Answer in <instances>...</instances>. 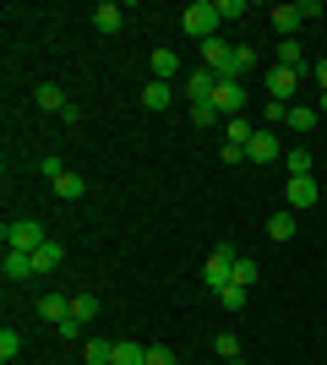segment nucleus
I'll return each instance as SVG.
<instances>
[{
    "label": "nucleus",
    "mask_w": 327,
    "mask_h": 365,
    "mask_svg": "<svg viewBox=\"0 0 327 365\" xmlns=\"http://www.w3.org/2000/svg\"><path fill=\"white\" fill-rule=\"evenodd\" d=\"M251 137H256V125H251L246 115H234V120H229V137H224V142H229V148H251Z\"/></svg>",
    "instance_id": "22"
},
{
    "label": "nucleus",
    "mask_w": 327,
    "mask_h": 365,
    "mask_svg": "<svg viewBox=\"0 0 327 365\" xmlns=\"http://www.w3.org/2000/svg\"><path fill=\"white\" fill-rule=\"evenodd\" d=\"M49 185H55V197H61V202H77L82 191H88V185H82V175H71V169H66V175H55Z\"/></svg>",
    "instance_id": "21"
},
{
    "label": "nucleus",
    "mask_w": 327,
    "mask_h": 365,
    "mask_svg": "<svg viewBox=\"0 0 327 365\" xmlns=\"http://www.w3.org/2000/svg\"><path fill=\"white\" fill-rule=\"evenodd\" d=\"M33 104H38V109H49V115H61V109H66V93L55 88V82H38V93H33Z\"/></svg>",
    "instance_id": "19"
},
{
    "label": "nucleus",
    "mask_w": 327,
    "mask_h": 365,
    "mask_svg": "<svg viewBox=\"0 0 327 365\" xmlns=\"http://www.w3.org/2000/svg\"><path fill=\"white\" fill-rule=\"evenodd\" d=\"M256 66V49L251 44H234V82H240V71H251Z\"/></svg>",
    "instance_id": "31"
},
{
    "label": "nucleus",
    "mask_w": 327,
    "mask_h": 365,
    "mask_svg": "<svg viewBox=\"0 0 327 365\" xmlns=\"http://www.w3.org/2000/svg\"><path fill=\"white\" fill-rule=\"evenodd\" d=\"M284 197H289V207H316V175H295V180L284 185Z\"/></svg>",
    "instance_id": "11"
},
{
    "label": "nucleus",
    "mask_w": 327,
    "mask_h": 365,
    "mask_svg": "<svg viewBox=\"0 0 327 365\" xmlns=\"http://www.w3.org/2000/svg\"><path fill=\"white\" fill-rule=\"evenodd\" d=\"M229 284L251 289V284H256V262H251V257H240V262H234V278H229Z\"/></svg>",
    "instance_id": "30"
},
{
    "label": "nucleus",
    "mask_w": 327,
    "mask_h": 365,
    "mask_svg": "<svg viewBox=\"0 0 327 365\" xmlns=\"http://www.w3.org/2000/svg\"><path fill=\"white\" fill-rule=\"evenodd\" d=\"M202 66L218 76V82H224V76L234 82V49L224 44V38H207V44H202Z\"/></svg>",
    "instance_id": "5"
},
{
    "label": "nucleus",
    "mask_w": 327,
    "mask_h": 365,
    "mask_svg": "<svg viewBox=\"0 0 327 365\" xmlns=\"http://www.w3.org/2000/svg\"><path fill=\"white\" fill-rule=\"evenodd\" d=\"M218 158L234 169V164H246V148H229V142H224V148H218Z\"/></svg>",
    "instance_id": "35"
},
{
    "label": "nucleus",
    "mask_w": 327,
    "mask_h": 365,
    "mask_svg": "<svg viewBox=\"0 0 327 365\" xmlns=\"http://www.w3.org/2000/svg\"><path fill=\"white\" fill-rule=\"evenodd\" d=\"M234 262H240V257H234V245H229V240H218L213 251H207V262H202V284H207L213 294L234 278Z\"/></svg>",
    "instance_id": "2"
},
{
    "label": "nucleus",
    "mask_w": 327,
    "mask_h": 365,
    "mask_svg": "<svg viewBox=\"0 0 327 365\" xmlns=\"http://www.w3.org/2000/svg\"><path fill=\"white\" fill-rule=\"evenodd\" d=\"M115 365H147V349L142 344H115Z\"/></svg>",
    "instance_id": "27"
},
{
    "label": "nucleus",
    "mask_w": 327,
    "mask_h": 365,
    "mask_svg": "<svg viewBox=\"0 0 327 365\" xmlns=\"http://www.w3.org/2000/svg\"><path fill=\"white\" fill-rule=\"evenodd\" d=\"M28 257H33V278H44V273H55V267L66 262V245L55 240V235H49V240L38 245V251H28Z\"/></svg>",
    "instance_id": "7"
},
{
    "label": "nucleus",
    "mask_w": 327,
    "mask_h": 365,
    "mask_svg": "<svg viewBox=\"0 0 327 365\" xmlns=\"http://www.w3.org/2000/svg\"><path fill=\"white\" fill-rule=\"evenodd\" d=\"M267 235H273V240H295L300 229H295V207H279V213L267 218Z\"/></svg>",
    "instance_id": "17"
},
{
    "label": "nucleus",
    "mask_w": 327,
    "mask_h": 365,
    "mask_svg": "<svg viewBox=\"0 0 327 365\" xmlns=\"http://www.w3.org/2000/svg\"><path fill=\"white\" fill-rule=\"evenodd\" d=\"M147 365H175V349L170 344H147Z\"/></svg>",
    "instance_id": "32"
},
{
    "label": "nucleus",
    "mask_w": 327,
    "mask_h": 365,
    "mask_svg": "<svg viewBox=\"0 0 327 365\" xmlns=\"http://www.w3.org/2000/svg\"><path fill=\"white\" fill-rule=\"evenodd\" d=\"M213 109H218V115H229V120H234V115L246 109V88L224 76V82H218V88H213Z\"/></svg>",
    "instance_id": "6"
},
{
    "label": "nucleus",
    "mask_w": 327,
    "mask_h": 365,
    "mask_svg": "<svg viewBox=\"0 0 327 365\" xmlns=\"http://www.w3.org/2000/svg\"><path fill=\"white\" fill-rule=\"evenodd\" d=\"M120 22H125V6H120V0H98V6H93V28L98 33H120Z\"/></svg>",
    "instance_id": "13"
},
{
    "label": "nucleus",
    "mask_w": 327,
    "mask_h": 365,
    "mask_svg": "<svg viewBox=\"0 0 327 365\" xmlns=\"http://www.w3.org/2000/svg\"><path fill=\"white\" fill-rule=\"evenodd\" d=\"M98 317V294H77L71 300V322H93Z\"/></svg>",
    "instance_id": "26"
},
{
    "label": "nucleus",
    "mask_w": 327,
    "mask_h": 365,
    "mask_svg": "<svg viewBox=\"0 0 327 365\" xmlns=\"http://www.w3.org/2000/svg\"><path fill=\"white\" fill-rule=\"evenodd\" d=\"M246 300H251V289H240V284H224V289H218V305H224V311H246Z\"/></svg>",
    "instance_id": "23"
},
{
    "label": "nucleus",
    "mask_w": 327,
    "mask_h": 365,
    "mask_svg": "<svg viewBox=\"0 0 327 365\" xmlns=\"http://www.w3.org/2000/svg\"><path fill=\"white\" fill-rule=\"evenodd\" d=\"M191 120H197V125H213L218 109H213V104H191Z\"/></svg>",
    "instance_id": "33"
},
{
    "label": "nucleus",
    "mask_w": 327,
    "mask_h": 365,
    "mask_svg": "<svg viewBox=\"0 0 327 365\" xmlns=\"http://www.w3.org/2000/svg\"><path fill=\"white\" fill-rule=\"evenodd\" d=\"M273 61H279L284 66V71H306V66H311V61H306V49H300V38H284V44H279V55H273Z\"/></svg>",
    "instance_id": "15"
},
{
    "label": "nucleus",
    "mask_w": 327,
    "mask_h": 365,
    "mask_svg": "<svg viewBox=\"0 0 327 365\" xmlns=\"http://www.w3.org/2000/svg\"><path fill=\"white\" fill-rule=\"evenodd\" d=\"M306 16H322V6H316V0H300V6H273V28H279L284 38H295V28L306 22Z\"/></svg>",
    "instance_id": "4"
},
{
    "label": "nucleus",
    "mask_w": 327,
    "mask_h": 365,
    "mask_svg": "<svg viewBox=\"0 0 327 365\" xmlns=\"http://www.w3.org/2000/svg\"><path fill=\"white\" fill-rule=\"evenodd\" d=\"M295 88H300L295 71H284V66H273V71H267V98H273V104H289V98H295Z\"/></svg>",
    "instance_id": "10"
},
{
    "label": "nucleus",
    "mask_w": 327,
    "mask_h": 365,
    "mask_svg": "<svg viewBox=\"0 0 327 365\" xmlns=\"http://www.w3.org/2000/svg\"><path fill=\"white\" fill-rule=\"evenodd\" d=\"M147 66H153V82H175V76H180V55H175V49H153Z\"/></svg>",
    "instance_id": "14"
},
{
    "label": "nucleus",
    "mask_w": 327,
    "mask_h": 365,
    "mask_svg": "<svg viewBox=\"0 0 327 365\" xmlns=\"http://www.w3.org/2000/svg\"><path fill=\"white\" fill-rule=\"evenodd\" d=\"M218 22H224V16H218V0H191L186 11H180V28L191 33V38H218Z\"/></svg>",
    "instance_id": "1"
},
{
    "label": "nucleus",
    "mask_w": 327,
    "mask_h": 365,
    "mask_svg": "<svg viewBox=\"0 0 327 365\" xmlns=\"http://www.w3.org/2000/svg\"><path fill=\"white\" fill-rule=\"evenodd\" d=\"M213 349L224 354L229 365H240V338H234V333H218V338H213Z\"/></svg>",
    "instance_id": "29"
},
{
    "label": "nucleus",
    "mask_w": 327,
    "mask_h": 365,
    "mask_svg": "<svg viewBox=\"0 0 327 365\" xmlns=\"http://www.w3.org/2000/svg\"><path fill=\"white\" fill-rule=\"evenodd\" d=\"M218 16H229V22H234V16H246V0H218Z\"/></svg>",
    "instance_id": "34"
},
{
    "label": "nucleus",
    "mask_w": 327,
    "mask_h": 365,
    "mask_svg": "<svg viewBox=\"0 0 327 365\" xmlns=\"http://www.w3.org/2000/svg\"><path fill=\"white\" fill-rule=\"evenodd\" d=\"M0 235H6V251H38V245L49 240L38 218H11V224L0 229Z\"/></svg>",
    "instance_id": "3"
},
{
    "label": "nucleus",
    "mask_w": 327,
    "mask_h": 365,
    "mask_svg": "<svg viewBox=\"0 0 327 365\" xmlns=\"http://www.w3.org/2000/svg\"><path fill=\"white\" fill-rule=\"evenodd\" d=\"M142 104H147V109H170L175 88H170V82H147V88H142Z\"/></svg>",
    "instance_id": "20"
},
{
    "label": "nucleus",
    "mask_w": 327,
    "mask_h": 365,
    "mask_svg": "<svg viewBox=\"0 0 327 365\" xmlns=\"http://www.w3.org/2000/svg\"><path fill=\"white\" fill-rule=\"evenodd\" d=\"M16 354H22V333H16V327H6V333H0V360L11 365Z\"/></svg>",
    "instance_id": "28"
},
{
    "label": "nucleus",
    "mask_w": 327,
    "mask_h": 365,
    "mask_svg": "<svg viewBox=\"0 0 327 365\" xmlns=\"http://www.w3.org/2000/svg\"><path fill=\"white\" fill-rule=\"evenodd\" d=\"M213 88H218V76L207 71V66L186 71V98H191V104H213Z\"/></svg>",
    "instance_id": "9"
},
{
    "label": "nucleus",
    "mask_w": 327,
    "mask_h": 365,
    "mask_svg": "<svg viewBox=\"0 0 327 365\" xmlns=\"http://www.w3.org/2000/svg\"><path fill=\"white\" fill-rule=\"evenodd\" d=\"M246 158L251 164H273V158H284V148H279V137H273V125H262L256 137H251V148H246Z\"/></svg>",
    "instance_id": "8"
},
{
    "label": "nucleus",
    "mask_w": 327,
    "mask_h": 365,
    "mask_svg": "<svg viewBox=\"0 0 327 365\" xmlns=\"http://www.w3.org/2000/svg\"><path fill=\"white\" fill-rule=\"evenodd\" d=\"M6 278H33V257L28 251H6Z\"/></svg>",
    "instance_id": "24"
},
{
    "label": "nucleus",
    "mask_w": 327,
    "mask_h": 365,
    "mask_svg": "<svg viewBox=\"0 0 327 365\" xmlns=\"http://www.w3.org/2000/svg\"><path fill=\"white\" fill-rule=\"evenodd\" d=\"M284 125H289V131H311V125H316V109H306V104H289V120H284Z\"/></svg>",
    "instance_id": "25"
},
{
    "label": "nucleus",
    "mask_w": 327,
    "mask_h": 365,
    "mask_svg": "<svg viewBox=\"0 0 327 365\" xmlns=\"http://www.w3.org/2000/svg\"><path fill=\"white\" fill-rule=\"evenodd\" d=\"M284 169H289V180H295V175H316V153L311 148H289L284 153Z\"/></svg>",
    "instance_id": "16"
},
{
    "label": "nucleus",
    "mask_w": 327,
    "mask_h": 365,
    "mask_svg": "<svg viewBox=\"0 0 327 365\" xmlns=\"http://www.w3.org/2000/svg\"><path fill=\"white\" fill-rule=\"evenodd\" d=\"M311 71H316V88H322V93H327V61H316V66H311Z\"/></svg>",
    "instance_id": "36"
},
{
    "label": "nucleus",
    "mask_w": 327,
    "mask_h": 365,
    "mask_svg": "<svg viewBox=\"0 0 327 365\" xmlns=\"http://www.w3.org/2000/svg\"><path fill=\"white\" fill-rule=\"evenodd\" d=\"M316 109H322V115H327V93H322V104H316Z\"/></svg>",
    "instance_id": "37"
},
{
    "label": "nucleus",
    "mask_w": 327,
    "mask_h": 365,
    "mask_svg": "<svg viewBox=\"0 0 327 365\" xmlns=\"http://www.w3.org/2000/svg\"><path fill=\"white\" fill-rule=\"evenodd\" d=\"M82 360L88 365H115V344H109V338H88V344H82Z\"/></svg>",
    "instance_id": "18"
},
{
    "label": "nucleus",
    "mask_w": 327,
    "mask_h": 365,
    "mask_svg": "<svg viewBox=\"0 0 327 365\" xmlns=\"http://www.w3.org/2000/svg\"><path fill=\"white\" fill-rule=\"evenodd\" d=\"M38 317H44L49 327L61 333L66 322H71V300H66V294H44V300H38Z\"/></svg>",
    "instance_id": "12"
}]
</instances>
